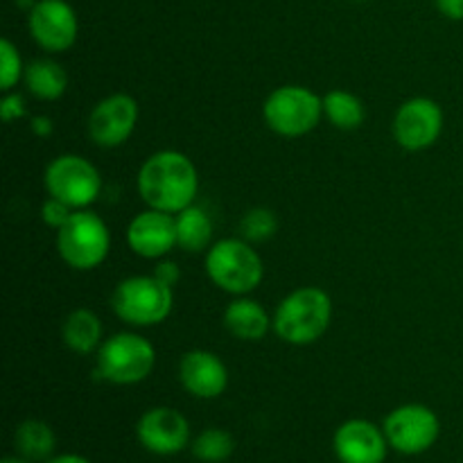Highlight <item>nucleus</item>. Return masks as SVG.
Returning <instances> with one entry per match:
<instances>
[{
    "mask_svg": "<svg viewBox=\"0 0 463 463\" xmlns=\"http://www.w3.org/2000/svg\"><path fill=\"white\" fill-rule=\"evenodd\" d=\"M136 185L145 206L176 215L194 203L199 175L194 163L184 152L161 149L140 165Z\"/></svg>",
    "mask_w": 463,
    "mask_h": 463,
    "instance_id": "nucleus-1",
    "label": "nucleus"
},
{
    "mask_svg": "<svg viewBox=\"0 0 463 463\" xmlns=\"http://www.w3.org/2000/svg\"><path fill=\"white\" fill-rule=\"evenodd\" d=\"M333 298L326 289L307 285L289 292L274 312V333L289 346H310L330 328Z\"/></svg>",
    "mask_w": 463,
    "mask_h": 463,
    "instance_id": "nucleus-2",
    "label": "nucleus"
},
{
    "mask_svg": "<svg viewBox=\"0 0 463 463\" xmlns=\"http://www.w3.org/2000/svg\"><path fill=\"white\" fill-rule=\"evenodd\" d=\"M206 274L213 285L233 297H247L265 276L262 258L244 238H224L206 251Z\"/></svg>",
    "mask_w": 463,
    "mask_h": 463,
    "instance_id": "nucleus-3",
    "label": "nucleus"
},
{
    "mask_svg": "<svg viewBox=\"0 0 463 463\" xmlns=\"http://www.w3.org/2000/svg\"><path fill=\"white\" fill-rule=\"evenodd\" d=\"M116 317L136 328H152L163 324L175 307V288L156 276H131L120 280L111 294Z\"/></svg>",
    "mask_w": 463,
    "mask_h": 463,
    "instance_id": "nucleus-4",
    "label": "nucleus"
},
{
    "mask_svg": "<svg viewBox=\"0 0 463 463\" xmlns=\"http://www.w3.org/2000/svg\"><path fill=\"white\" fill-rule=\"evenodd\" d=\"M156 364V348L138 333H118L104 339L95 357V375L104 383L129 384L149 378Z\"/></svg>",
    "mask_w": 463,
    "mask_h": 463,
    "instance_id": "nucleus-5",
    "label": "nucleus"
},
{
    "mask_svg": "<svg viewBox=\"0 0 463 463\" xmlns=\"http://www.w3.org/2000/svg\"><path fill=\"white\" fill-rule=\"evenodd\" d=\"M262 118L274 134L298 138L310 134L324 118V98L298 84L279 86L267 95Z\"/></svg>",
    "mask_w": 463,
    "mask_h": 463,
    "instance_id": "nucleus-6",
    "label": "nucleus"
},
{
    "mask_svg": "<svg viewBox=\"0 0 463 463\" xmlns=\"http://www.w3.org/2000/svg\"><path fill=\"white\" fill-rule=\"evenodd\" d=\"M111 249V233L98 213L86 208L72 213L71 220L57 231V251L68 267L90 271L102 265Z\"/></svg>",
    "mask_w": 463,
    "mask_h": 463,
    "instance_id": "nucleus-7",
    "label": "nucleus"
},
{
    "mask_svg": "<svg viewBox=\"0 0 463 463\" xmlns=\"http://www.w3.org/2000/svg\"><path fill=\"white\" fill-rule=\"evenodd\" d=\"M48 197H57L75 211L89 208L102 193V176L89 158L80 154H61L48 163L43 175Z\"/></svg>",
    "mask_w": 463,
    "mask_h": 463,
    "instance_id": "nucleus-8",
    "label": "nucleus"
},
{
    "mask_svg": "<svg viewBox=\"0 0 463 463\" xmlns=\"http://www.w3.org/2000/svg\"><path fill=\"white\" fill-rule=\"evenodd\" d=\"M383 430L389 448L401 455L414 457L428 452L439 441L441 420H439L437 411L430 410L428 405L410 402V405H401L389 411Z\"/></svg>",
    "mask_w": 463,
    "mask_h": 463,
    "instance_id": "nucleus-9",
    "label": "nucleus"
},
{
    "mask_svg": "<svg viewBox=\"0 0 463 463\" xmlns=\"http://www.w3.org/2000/svg\"><path fill=\"white\" fill-rule=\"evenodd\" d=\"M27 30L32 41L45 52H66L75 45L80 34L77 12L68 0H36L27 12Z\"/></svg>",
    "mask_w": 463,
    "mask_h": 463,
    "instance_id": "nucleus-10",
    "label": "nucleus"
},
{
    "mask_svg": "<svg viewBox=\"0 0 463 463\" xmlns=\"http://www.w3.org/2000/svg\"><path fill=\"white\" fill-rule=\"evenodd\" d=\"M393 138L407 152L432 147L443 131V111L430 98H411L401 104L393 116Z\"/></svg>",
    "mask_w": 463,
    "mask_h": 463,
    "instance_id": "nucleus-11",
    "label": "nucleus"
},
{
    "mask_svg": "<svg viewBox=\"0 0 463 463\" xmlns=\"http://www.w3.org/2000/svg\"><path fill=\"white\" fill-rule=\"evenodd\" d=\"M138 102L127 93H113L99 99L89 116V136L98 147H120L134 134L138 122Z\"/></svg>",
    "mask_w": 463,
    "mask_h": 463,
    "instance_id": "nucleus-12",
    "label": "nucleus"
},
{
    "mask_svg": "<svg viewBox=\"0 0 463 463\" xmlns=\"http://www.w3.org/2000/svg\"><path fill=\"white\" fill-rule=\"evenodd\" d=\"M136 439L147 452L158 457L179 455L190 446V423L172 407H152L136 423Z\"/></svg>",
    "mask_w": 463,
    "mask_h": 463,
    "instance_id": "nucleus-13",
    "label": "nucleus"
},
{
    "mask_svg": "<svg viewBox=\"0 0 463 463\" xmlns=\"http://www.w3.org/2000/svg\"><path fill=\"white\" fill-rule=\"evenodd\" d=\"M127 244L131 251L147 260H161L176 247V220L172 213L147 211L138 213L127 226Z\"/></svg>",
    "mask_w": 463,
    "mask_h": 463,
    "instance_id": "nucleus-14",
    "label": "nucleus"
},
{
    "mask_svg": "<svg viewBox=\"0 0 463 463\" xmlns=\"http://www.w3.org/2000/svg\"><path fill=\"white\" fill-rule=\"evenodd\" d=\"M333 450L339 463H384L389 441L384 430L366 419H351L337 428Z\"/></svg>",
    "mask_w": 463,
    "mask_h": 463,
    "instance_id": "nucleus-15",
    "label": "nucleus"
},
{
    "mask_svg": "<svg viewBox=\"0 0 463 463\" xmlns=\"http://www.w3.org/2000/svg\"><path fill=\"white\" fill-rule=\"evenodd\" d=\"M179 380L190 396L213 401V398H220L229 387V369L220 355L197 348L181 357Z\"/></svg>",
    "mask_w": 463,
    "mask_h": 463,
    "instance_id": "nucleus-16",
    "label": "nucleus"
},
{
    "mask_svg": "<svg viewBox=\"0 0 463 463\" xmlns=\"http://www.w3.org/2000/svg\"><path fill=\"white\" fill-rule=\"evenodd\" d=\"M224 328L240 342H260L274 328V317L249 297H235L224 310Z\"/></svg>",
    "mask_w": 463,
    "mask_h": 463,
    "instance_id": "nucleus-17",
    "label": "nucleus"
},
{
    "mask_svg": "<svg viewBox=\"0 0 463 463\" xmlns=\"http://www.w3.org/2000/svg\"><path fill=\"white\" fill-rule=\"evenodd\" d=\"M61 339L77 355L98 353L102 346V321L89 307H77L66 317L61 326Z\"/></svg>",
    "mask_w": 463,
    "mask_h": 463,
    "instance_id": "nucleus-18",
    "label": "nucleus"
},
{
    "mask_svg": "<svg viewBox=\"0 0 463 463\" xmlns=\"http://www.w3.org/2000/svg\"><path fill=\"white\" fill-rule=\"evenodd\" d=\"M27 90L34 98L45 99V102H54L61 98L68 89V72L54 59H34L25 66V75H23Z\"/></svg>",
    "mask_w": 463,
    "mask_h": 463,
    "instance_id": "nucleus-19",
    "label": "nucleus"
},
{
    "mask_svg": "<svg viewBox=\"0 0 463 463\" xmlns=\"http://www.w3.org/2000/svg\"><path fill=\"white\" fill-rule=\"evenodd\" d=\"M176 247L188 253H202L213 247V220L199 206H188L175 215Z\"/></svg>",
    "mask_w": 463,
    "mask_h": 463,
    "instance_id": "nucleus-20",
    "label": "nucleus"
},
{
    "mask_svg": "<svg viewBox=\"0 0 463 463\" xmlns=\"http://www.w3.org/2000/svg\"><path fill=\"white\" fill-rule=\"evenodd\" d=\"M14 448L27 461H48L57 448V437L45 420L27 419L14 432Z\"/></svg>",
    "mask_w": 463,
    "mask_h": 463,
    "instance_id": "nucleus-21",
    "label": "nucleus"
},
{
    "mask_svg": "<svg viewBox=\"0 0 463 463\" xmlns=\"http://www.w3.org/2000/svg\"><path fill=\"white\" fill-rule=\"evenodd\" d=\"M324 116L335 129L353 131L362 127L366 118L364 102L355 93L344 89H333L324 95Z\"/></svg>",
    "mask_w": 463,
    "mask_h": 463,
    "instance_id": "nucleus-22",
    "label": "nucleus"
},
{
    "mask_svg": "<svg viewBox=\"0 0 463 463\" xmlns=\"http://www.w3.org/2000/svg\"><path fill=\"white\" fill-rule=\"evenodd\" d=\"M190 452L203 463H224L235 452V439L229 430L208 428L190 441Z\"/></svg>",
    "mask_w": 463,
    "mask_h": 463,
    "instance_id": "nucleus-23",
    "label": "nucleus"
},
{
    "mask_svg": "<svg viewBox=\"0 0 463 463\" xmlns=\"http://www.w3.org/2000/svg\"><path fill=\"white\" fill-rule=\"evenodd\" d=\"M279 231V217L269 208H251L240 220V233L247 242L258 244L271 240Z\"/></svg>",
    "mask_w": 463,
    "mask_h": 463,
    "instance_id": "nucleus-24",
    "label": "nucleus"
},
{
    "mask_svg": "<svg viewBox=\"0 0 463 463\" xmlns=\"http://www.w3.org/2000/svg\"><path fill=\"white\" fill-rule=\"evenodd\" d=\"M23 75H25V66H23L21 52L12 41L3 39L0 41V89L7 93L18 84V80H23Z\"/></svg>",
    "mask_w": 463,
    "mask_h": 463,
    "instance_id": "nucleus-25",
    "label": "nucleus"
},
{
    "mask_svg": "<svg viewBox=\"0 0 463 463\" xmlns=\"http://www.w3.org/2000/svg\"><path fill=\"white\" fill-rule=\"evenodd\" d=\"M72 213H75V208L68 206L66 202H61V199L57 197H48L43 202V206H41V217H43L45 226H50V229L54 231L61 229V226L71 220Z\"/></svg>",
    "mask_w": 463,
    "mask_h": 463,
    "instance_id": "nucleus-26",
    "label": "nucleus"
},
{
    "mask_svg": "<svg viewBox=\"0 0 463 463\" xmlns=\"http://www.w3.org/2000/svg\"><path fill=\"white\" fill-rule=\"evenodd\" d=\"M27 116V107H25V98L21 93H12L7 90L5 98L0 99V118L5 122H14L21 120V118Z\"/></svg>",
    "mask_w": 463,
    "mask_h": 463,
    "instance_id": "nucleus-27",
    "label": "nucleus"
},
{
    "mask_svg": "<svg viewBox=\"0 0 463 463\" xmlns=\"http://www.w3.org/2000/svg\"><path fill=\"white\" fill-rule=\"evenodd\" d=\"M154 276H156L158 280H163L165 285H170V288H175V285L181 280V269L176 262L161 258V260H158V265L154 267Z\"/></svg>",
    "mask_w": 463,
    "mask_h": 463,
    "instance_id": "nucleus-28",
    "label": "nucleus"
},
{
    "mask_svg": "<svg viewBox=\"0 0 463 463\" xmlns=\"http://www.w3.org/2000/svg\"><path fill=\"white\" fill-rule=\"evenodd\" d=\"M437 9L450 21H463V0H434Z\"/></svg>",
    "mask_w": 463,
    "mask_h": 463,
    "instance_id": "nucleus-29",
    "label": "nucleus"
},
{
    "mask_svg": "<svg viewBox=\"0 0 463 463\" xmlns=\"http://www.w3.org/2000/svg\"><path fill=\"white\" fill-rule=\"evenodd\" d=\"M30 131L36 138H50L54 131V122L48 116H34L30 120Z\"/></svg>",
    "mask_w": 463,
    "mask_h": 463,
    "instance_id": "nucleus-30",
    "label": "nucleus"
},
{
    "mask_svg": "<svg viewBox=\"0 0 463 463\" xmlns=\"http://www.w3.org/2000/svg\"><path fill=\"white\" fill-rule=\"evenodd\" d=\"M45 463H90V461L81 455H57Z\"/></svg>",
    "mask_w": 463,
    "mask_h": 463,
    "instance_id": "nucleus-31",
    "label": "nucleus"
},
{
    "mask_svg": "<svg viewBox=\"0 0 463 463\" xmlns=\"http://www.w3.org/2000/svg\"><path fill=\"white\" fill-rule=\"evenodd\" d=\"M16 5L21 9H25V12H30V9L36 5V0H16Z\"/></svg>",
    "mask_w": 463,
    "mask_h": 463,
    "instance_id": "nucleus-32",
    "label": "nucleus"
},
{
    "mask_svg": "<svg viewBox=\"0 0 463 463\" xmlns=\"http://www.w3.org/2000/svg\"><path fill=\"white\" fill-rule=\"evenodd\" d=\"M0 463H32V461H27L25 457H21V455H16V457H5L3 461Z\"/></svg>",
    "mask_w": 463,
    "mask_h": 463,
    "instance_id": "nucleus-33",
    "label": "nucleus"
},
{
    "mask_svg": "<svg viewBox=\"0 0 463 463\" xmlns=\"http://www.w3.org/2000/svg\"><path fill=\"white\" fill-rule=\"evenodd\" d=\"M355 3H369V0H355Z\"/></svg>",
    "mask_w": 463,
    "mask_h": 463,
    "instance_id": "nucleus-34",
    "label": "nucleus"
}]
</instances>
